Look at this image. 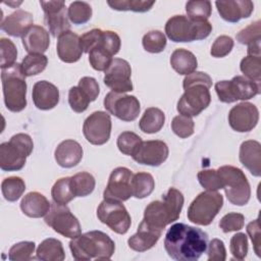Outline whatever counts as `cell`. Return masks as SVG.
Returning <instances> with one entry per match:
<instances>
[{
  "label": "cell",
  "mask_w": 261,
  "mask_h": 261,
  "mask_svg": "<svg viewBox=\"0 0 261 261\" xmlns=\"http://www.w3.org/2000/svg\"><path fill=\"white\" fill-rule=\"evenodd\" d=\"M129 63L122 58H114L105 70L104 84L115 93H126L134 89Z\"/></svg>",
  "instance_id": "cell-16"
},
{
  "label": "cell",
  "mask_w": 261,
  "mask_h": 261,
  "mask_svg": "<svg viewBox=\"0 0 261 261\" xmlns=\"http://www.w3.org/2000/svg\"><path fill=\"white\" fill-rule=\"evenodd\" d=\"M245 217L241 213L230 212L225 214L219 221V227L225 233L230 231H237L244 227Z\"/></svg>",
  "instance_id": "cell-50"
},
{
  "label": "cell",
  "mask_w": 261,
  "mask_h": 261,
  "mask_svg": "<svg viewBox=\"0 0 261 261\" xmlns=\"http://www.w3.org/2000/svg\"><path fill=\"white\" fill-rule=\"evenodd\" d=\"M142 139L140 136L133 132H123L117 138V147L118 150L124 154L133 156L138 150L139 146L142 143Z\"/></svg>",
  "instance_id": "cell-43"
},
{
  "label": "cell",
  "mask_w": 261,
  "mask_h": 261,
  "mask_svg": "<svg viewBox=\"0 0 261 261\" xmlns=\"http://www.w3.org/2000/svg\"><path fill=\"white\" fill-rule=\"evenodd\" d=\"M32 97L38 109L50 110L59 102V90L55 85L47 81H40L34 85Z\"/></svg>",
  "instance_id": "cell-22"
},
{
  "label": "cell",
  "mask_w": 261,
  "mask_h": 261,
  "mask_svg": "<svg viewBox=\"0 0 261 261\" xmlns=\"http://www.w3.org/2000/svg\"><path fill=\"white\" fill-rule=\"evenodd\" d=\"M34 242H19L14 244L8 252V258L11 261H28L35 259L33 253L35 252Z\"/></svg>",
  "instance_id": "cell-44"
},
{
  "label": "cell",
  "mask_w": 261,
  "mask_h": 261,
  "mask_svg": "<svg viewBox=\"0 0 261 261\" xmlns=\"http://www.w3.org/2000/svg\"><path fill=\"white\" fill-rule=\"evenodd\" d=\"M22 45L29 54H43L50 45L49 33L41 25L33 24L21 37Z\"/></svg>",
  "instance_id": "cell-25"
},
{
  "label": "cell",
  "mask_w": 261,
  "mask_h": 261,
  "mask_svg": "<svg viewBox=\"0 0 261 261\" xmlns=\"http://www.w3.org/2000/svg\"><path fill=\"white\" fill-rule=\"evenodd\" d=\"M221 178L227 200L237 206L248 204L251 197V188L247 176L242 169L232 165H223L217 169Z\"/></svg>",
  "instance_id": "cell-7"
},
{
  "label": "cell",
  "mask_w": 261,
  "mask_h": 261,
  "mask_svg": "<svg viewBox=\"0 0 261 261\" xmlns=\"http://www.w3.org/2000/svg\"><path fill=\"white\" fill-rule=\"evenodd\" d=\"M161 233V229L154 228L142 220L137 232L127 240L128 247L136 252H145L150 250L156 245Z\"/></svg>",
  "instance_id": "cell-23"
},
{
  "label": "cell",
  "mask_w": 261,
  "mask_h": 261,
  "mask_svg": "<svg viewBox=\"0 0 261 261\" xmlns=\"http://www.w3.org/2000/svg\"><path fill=\"white\" fill-rule=\"evenodd\" d=\"M241 163L254 175H261V145L255 140H248L240 147Z\"/></svg>",
  "instance_id": "cell-27"
},
{
  "label": "cell",
  "mask_w": 261,
  "mask_h": 261,
  "mask_svg": "<svg viewBox=\"0 0 261 261\" xmlns=\"http://www.w3.org/2000/svg\"><path fill=\"white\" fill-rule=\"evenodd\" d=\"M195 122L192 117L182 114L176 115L171 121L172 132L179 138L186 139L194 134Z\"/></svg>",
  "instance_id": "cell-45"
},
{
  "label": "cell",
  "mask_w": 261,
  "mask_h": 261,
  "mask_svg": "<svg viewBox=\"0 0 261 261\" xmlns=\"http://www.w3.org/2000/svg\"><path fill=\"white\" fill-rule=\"evenodd\" d=\"M34 143L27 134H16L0 145V168L4 171L20 170L33 151Z\"/></svg>",
  "instance_id": "cell-6"
},
{
  "label": "cell",
  "mask_w": 261,
  "mask_h": 261,
  "mask_svg": "<svg viewBox=\"0 0 261 261\" xmlns=\"http://www.w3.org/2000/svg\"><path fill=\"white\" fill-rule=\"evenodd\" d=\"M168 147L165 142L151 140L142 142L136 153L132 156L139 164L149 166H160L168 157Z\"/></svg>",
  "instance_id": "cell-19"
},
{
  "label": "cell",
  "mask_w": 261,
  "mask_h": 261,
  "mask_svg": "<svg viewBox=\"0 0 261 261\" xmlns=\"http://www.w3.org/2000/svg\"><path fill=\"white\" fill-rule=\"evenodd\" d=\"M215 5L220 16L228 22H238L242 18H248L254 10V4L250 0L216 1Z\"/></svg>",
  "instance_id": "cell-21"
},
{
  "label": "cell",
  "mask_w": 261,
  "mask_h": 261,
  "mask_svg": "<svg viewBox=\"0 0 261 261\" xmlns=\"http://www.w3.org/2000/svg\"><path fill=\"white\" fill-rule=\"evenodd\" d=\"M230 253L237 260H244L248 254V238L243 232L233 234L230 239Z\"/></svg>",
  "instance_id": "cell-51"
},
{
  "label": "cell",
  "mask_w": 261,
  "mask_h": 261,
  "mask_svg": "<svg viewBox=\"0 0 261 261\" xmlns=\"http://www.w3.org/2000/svg\"><path fill=\"white\" fill-rule=\"evenodd\" d=\"M247 232L251 238V241L254 246V251L258 257L261 256V233H260V225H259V218L251 221L247 225Z\"/></svg>",
  "instance_id": "cell-58"
},
{
  "label": "cell",
  "mask_w": 261,
  "mask_h": 261,
  "mask_svg": "<svg viewBox=\"0 0 261 261\" xmlns=\"http://www.w3.org/2000/svg\"><path fill=\"white\" fill-rule=\"evenodd\" d=\"M51 208L48 199L38 192L28 193L20 202V209L23 214L32 218H40L46 216Z\"/></svg>",
  "instance_id": "cell-28"
},
{
  "label": "cell",
  "mask_w": 261,
  "mask_h": 261,
  "mask_svg": "<svg viewBox=\"0 0 261 261\" xmlns=\"http://www.w3.org/2000/svg\"><path fill=\"white\" fill-rule=\"evenodd\" d=\"M69 249L77 261L109 260L115 251V244L107 233L91 230L71 239Z\"/></svg>",
  "instance_id": "cell-2"
},
{
  "label": "cell",
  "mask_w": 261,
  "mask_h": 261,
  "mask_svg": "<svg viewBox=\"0 0 261 261\" xmlns=\"http://www.w3.org/2000/svg\"><path fill=\"white\" fill-rule=\"evenodd\" d=\"M111 118L105 111H95L86 118L83 125V134L92 145H104L111 134Z\"/></svg>",
  "instance_id": "cell-14"
},
{
  "label": "cell",
  "mask_w": 261,
  "mask_h": 261,
  "mask_svg": "<svg viewBox=\"0 0 261 261\" xmlns=\"http://www.w3.org/2000/svg\"><path fill=\"white\" fill-rule=\"evenodd\" d=\"M200 185L207 191H217L223 188L221 178L215 169H204L197 174Z\"/></svg>",
  "instance_id": "cell-46"
},
{
  "label": "cell",
  "mask_w": 261,
  "mask_h": 261,
  "mask_svg": "<svg viewBox=\"0 0 261 261\" xmlns=\"http://www.w3.org/2000/svg\"><path fill=\"white\" fill-rule=\"evenodd\" d=\"M4 103L8 110L20 112L27 106L25 75L19 63L1 69Z\"/></svg>",
  "instance_id": "cell-4"
},
{
  "label": "cell",
  "mask_w": 261,
  "mask_h": 261,
  "mask_svg": "<svg viewBox=\"0 0 261 261\" xmlns=\"http://www.w3.org/2000/svg\"><path fill=\"white\" fill-rule=\"evenodd\" d=\"M82 91L88 96L91 102L95 101L99 95L100 89L97 81L94 77L91 76H84L80 80L79 85H77Z\"/></svg>",
  "instance_id": "cell-57"
},
{
  "label": "cell",
  "mask_w": 261,
  "mask_h": 261,
  "mask_svg": "<svg viewBox=\"0 0 261 261\" xmlns=\"http://www.w3.org/2000/svg\"><path fill=\"white\" fill-rule=\"evenodd\" d=\"M103 31L100 29H93L87 33H85L81 37V44L83 51L85 53H89L93 48H95L102 39Z\"/></svg>",
  "instance_id": "cell-53"
},
{
  "label": "cell",
  "mask_w": 261,
  "mask_h": 261,
  "mask_svg": "<svg viewBox=\"0 0 261 261\" xmlns=\"http://www.w3.org/2000/svg\"><path fill=\"white\" fill-rule=\"evenodd\" d=\"M170 65L177 73L188 75L197 69L198 61L191 51L178 48L170 56Z\"/></svg>",
  "instance_id": "cell-29"
},
{
  "label": "cell",
  "mask_w": 261,
  "mask_h": 261,
  "mask_svg": "<svg viewBox=\"0 0 261 261\" xmlns=\"http://www.w3.org/2000/svg\"><path fill=\"white\" fill-rule=\"evenodd\" d=\"M133 172L126 167H116L110 173L107 186L104 190V199L126 201L133 197Z\"/></svg>",
  "instance_id": "cell-15"
},
{
  "label": "cell",
  "mask_w": 261,
  "mask_h": 261,
  "mask_svg": "<svg viewBox=\"0 0 261 261\" xmlns=\"http://www.w3.org/2000/svg\"><path fill=\"white\" fill-rule=\"evenodd\" d=\"M165 115L162 110L156 107H149L145 110L139 121L140 129L145 134L158 133L164 125Z\"/></svg>",
  "instance_id": "cell-31"
},
{
  "label": "cell",
  "mask_w": 261,
  "mask_h": 261,
  "mask_svg": "<svg viewBox=\"0 0 261 261\" xmlns=\"http://www.w3.org/2000/svg\"><path fill=\"white\" fill-rule=\"evenodd\" d=\"M211 2L207 0L188 1L186 4V12L188 17L195 21H204L211 15Z\"/></svg>",
  "instance_id": "cell-38"
},
{
  "label": "cell",
  "mask_w": 261,
  "mask_h": 261,
  "mask_svg": "<svg viewBox=\"0 0 261 261\" xmlns=\"http://www.w3.org/2000/svg\"><path fill=\"white\" fill-rule=\"evenodd\" d=\"M211 102L209 88L204 85H193L185 89L177 102L176 109L179 114L186 116H197L206 109Z\"/></svg>",
  "instance_id": "cell-13"
},
{
  "label": "cell",
  "mask_w": 261,
  "mask_h": 261,
  "mask_svg": "<svg viewBox=\"0 0 261 261\" xmlns=\"http://www.w3.org/2000/svg\"><path fill=\"white\" fill-rule=\"evenodd\" d=\"M45 222L55 232L65 238L73 239L82 232L77 218L70 212L66 205L53 202L49 212L45 216Z\"/></svg>",
  "instance_id": "cell-11"
},
{
  "label": "cell",
  "mask_w": 261,
  "mask_h": 261,
  "mask_svg": "<svg viewBox=\"0 0 261 261\" xmlns=\"http://www.w3.org/2000/svg\"><path fill=\"white\" fill-rule=\"evenodd\" d=\"M48 64V58L44 54H28L21 61V69L25 76L37 75L44 71Z\"/></svg>",
  "instance_id": "cell-37"
},
{
  "label": "cell",
  "mask_w": 261,
  "mask_h": 261,
  "mask_svg": "<svg viewBox=\"0 0 261 261\" xmlns=\"http://www.w3.org/2000/svg\"><path fill=\"white\" fill-rule=\"evenodd\" d=\"M107 4L114 10L118 11H135V12H146L152 8L155 4L154 1L144 0H117L108 1Z\"/></svg>",
  "instance_id": "cell-41"
},
{
  "label": "cell",
  "mask_w": 261,
  "mask_h": 261,
  "mask_svg": "<svg viewBox=\"0 0 261 261\" xmlns=\"http://www.w3.org/2000/svg\"><path fill=\"white\" fill-rule=\"evenodd\" d=\"M260 42L261 41H257L254 42L250 45H248V55H252V56H261L260 54Z\"/></svg>",
  "instance_id": "cell-59"
},
{
  "label": "cell",
  "mask_w": 261,
  "mask_h": 261,
  "mask_svg": "<svg viewBox=\"0 0 261 261\" xmlns=\"http://www.w3.org/2000/svg\"><path fill=\"white\" fill-rule=\"evenodd\" d=\"M88 54L90 64L95 70L105 71L112 62V55L102 46V39L101 42L95 48H93Z\"/></svg>",
  "instance_id": "cell-39"
},
{
  "label": "cell",
  "mask_w": 261,
  "mask_h": 261,
  "mask_svg": "<svg viewBox=\"0 0 261 261\" xmlns=\"http://www.w3.org/2000/svg\"><path fill=\"white\" fill-rule=\"evenodd\" d=\"M98 219L116 233L124 234L130 227L132 219L120 201L104 199L97 208Z\"/></svg>",
  "instance_id": "cell-10"
},
{
  "label": "cell",
  "mask_w": 261,
  "mask_h": 261,
  "mask_svg": "<svg viewBox=\"0 0 261 261\" xmlns=\"http://www.w3.org/2000/svg\"><path fill=\"white\" fill-rule=\"evenodd\" d=\"M44 11V20L53 37L70 31V23L63 1H40Z\"/></svg>",
  "instance_id": "cell-17"
},
{
  "label": "cell",
  "mask_w": 261,
  "mask_h": 261,
  "mask_svg": "<svg viewBox=\"0 0 261 261\" xmlns=\"http://www.w3.org/2000/svg\"><path fill=\"white\" fill-rule=\"evenodd\" d=\"M211 32L212 24L208 20L195 21L186 15H174L165 24L167 38L175 43L204 40Z\"/></svg>",
  "instance_id": "cell-5"
},
{
  "label": "cell",
  "mask_w": 261,
  "mask_h": 261,
  "mask_svg": "<svg viewBox=\"0 0 261 261\" xmlns=\"http://www.w3.org/2000/svg\"><path fill=\"white\" fill-rule=\"evenodd\" d=\"M104 107L110 114L122 121H134L141 110L140 102L135 96L112 91L105 96Z\"/></svg>",
  "instance_id": "cell-12"
},
{
  "label": "cell",
  "mask_w": 261,
  "mask_h": 261,
  "mask_svg": "<svg viewBox=\"0 0 261 261\" xmlns=\"http://www.w3.org/2000/svg\"><path fill=\"white\" fill-rule=\"evenodd\" d=\"M193 85H204L207 88H210L212 86V80L209 74L203 71H194L188 75L182 81V87L184 89H187L188 87H191Z\"/></svg>",
  "instance_id": "cell-56"
},
{
  "label": "cell",
  "mask_w": 261,
  "mask_h": 261,
  "mask_svg": "<svg viewBox=\"0 0 261 261\" xmlns=\"http://www.w3.org/2000/svg\"><path fill=\"white\" fill-rule=\"evenodd\" d=\"M25 191V182L19 176L6 177L1 182V192L5 200L9 202L17 201Z\"/></svg>",
  "instance_id": "cell-34"
},
{
  "label": "cell",
  "mask_w": 261,
  "mask_h": 261,
  "mask_svg": "<svg viewBox=\"0 0 261 261\" xmlns=\"http://www.w3.org/2000/svg\"><path fill=\"white\" fill-rule=\"evenodd\" d=\"M223 205V197L217 191L200 193L190 204L188 219L198 225H209Z\"/></svg>",
  "instance_id": "cell-8"
},
{
  "label": "cell",
  "mask_w": 261,
  "mask_h": 261,
  "mask_svg": "<svg viewBox=\"0 0 261 261\" xmlns=\"http://www.w3.org/2000/svg\"><path fill=\"white\" fill-rule=\"evenodd\" d=\"M133 196L137 199H144L152 194L155 181L152 174L148 172H138L134 174L132 180Z\"/></svg>",
  "instance_id": "cell-33"
},
{
  "label": "cell",
  "mask_w": 261,
  "mask_h": 261,
  "mask_svg": "<svg viewBox=\"0 0 261 261\" xmlns=\"http://www.w3.org/2000/svg\"><path fill=\"white\" fill-rule=\"evenodd\" d=\"M102 46L113 56L119 52L121 41L119 36L113 31H103Z\"/></svg>",
  "instance_id": "cell-55"
},
{
  "label": "cell",
  "mask_w": 261,
  "mask_h": 261,
  "mask_svg": "<svg viewBox=\"0 0 261 261\" xmlns=\"http://www.w3.org/2000/svg\"><path fill=\"white\" fill-rule=\"evenodd\" d=\"M240 69L251 81L261 82V56L248 55L241 60Z\"/></svg>",
  "instance_id": "cell-40"
},
{
  "label": "cell",
  "mask_w": 261,
  "mask_h": 261,
  "mask_svg": "<svg viewBox=\"0 0 261 261\" xmlns=\"http://www.w3.org/2000/svg\"><path fill=\"white\" fill-rule=\"evenodd\" d=\"M96 186L94 176L87 172L82 171L70 176V187L75 197H86L93 193Z\"/></svg>",
  "instance_id": "cell-32"
},
{
  "label": "cell",
  "mask_w": 261,
  "mask_h": 261,
  "mask_svg": "<svg viewBox=\"0 0 261 261\" xmlns=\"http://www.w3.org/2000/svg\"><path fill=\"white\" fill-rule=\"evenodd\" d=\"M184 201L181 192L170 188L162 196V201H152L145 208L143 221L154 228L163 230L166 225L178 219Z\"/></svg>",
  "instance_id": "cell-3"
},
{
  "label": "cell",
  "mask_w": 261,
  "mask_h": 261,
  "mask_svg": "<svg viewBox=\"0 0 261 261\" xmlns=\"http://www.w3.org/2000/svg\"><path fill=\"white\" fill-rule=\"evenodd\" d=\"M56 51L59 59L65 63H73L80 60L83 54L81 37L71 31H67L58 37Z\"/></svg>",
  "instance_id": "cell-20"
},
{
  "label": "cell",
  "mask_w": 261,
  "mask_h": 261,
  "mask_svg": "<svg viewBox=\"0 0 261 261\" xmlns=\"http://www.w3.org/2000/svg\"><path fill=\"white\" fill-rule=\"evenodd\" d=\"M36 258L42 261H62L65 253L62 243L54 238L44 240L37 248Z\"/></svg>",
  "instance_id": "cell-30"
},
{
  "label": "cell",
  "mask_w": 261,
  "mask_h": 261,
  "mask_svg": "<svg viewBox=\"0 0 261 261\" xmlns=\"http://www.w3.org/2000/svg\"><path fill=\"white\" fill-rule=\"evenodd\" d=\"M207 247V255L209 261H224L226 259V250L221 240L213 239Z\"/></svg>",
  "instance_id": "cell-54"
},
{
  "label": "cell",
  "mask_w": 261,
  "mask_h": 261,
  "mask_svg": "<svg viewBox=\"0 0 261 261\" xmlns=\"http://www.w3.org/2000/svg\"><path fill=\"white\" fill-rule=\"evenodd\" d=\"M237 41L244 45H250L254 42L261 41V21L256 20L245 29L241 30L237 36Z\"/></svg>",
  "instance_id": "cell-49"
},
{
  "label": "cell",
  "mask_w": 261,
  "mask_h": 261,
  "mask_svg": "<svg viewBox=\"0 0 261 261\" xmlns=\"http://www.w3.org/2000/svg\"><path fill=\"white\" fill-rule=\"evenodd\" d=\"M0 54H1V69L10 67L15 63L17 58V49L14 43L6 38L0 39Z\"/></svg>",
  "instance_id": "cell-47"
},
{
  "label": "cell",
  "mask_w": 261,
  "mask_h": 261,
  "mask_svg": "<svg viewBox=\"0 0 261 261\" xmlns=\"http://www.w3.org/2000/svg\"><path fill=\"white\" fill-rule=\"evenodd\" d=\"M92 7L85 1H73L67 8L68 19L73 24H83L88 22L92 17Z\"/></svg>",
  "instance_id": "cell-35"
},
{
  "label": "cell",
  "mask_w": 261,
  "mask_h": 261,
  "mask_svg": "<svg viewBox=\"0 0 261 261\" xmlns=\"http://www.w3.org/2000/svg\"><path fill=\"white\" fill-rule=\"evenodd\" d=\"M260 83L251 81L244 75H237L230 81H220L215 84L218 99L223 103L252 99L260 94Z\"/></svg>",
  "instance_id": "cell-9"
},
{
  "label": "cell",
  "mask_w": 261,
  "mask_h": 261,
  "mask_svg": "<svg viewBox=\"0 0 261 261\" xmlns=\"http://www.w3.org/2000/svg\"><path fill=\"white\" fill-rule=\"evenodd\" d=\"M142 44L147 52L160 53L166 47V37L161 31H150L144 35Z\"/></svg>",
  "instance_id": "cell-42"
},
{
  "label": "cell",
  "mask_w": 261,
  "mask_h": 261,
  "mask_svg": "<svg viewBox=\"0 0 261 261\" xmlns=\"http://www.w3.org/2000/svg\"><path fill=\"white\" fill-rule=\"evenodd\" d=\"M258 108L250 102H242L233 106L228 112V123L238 133L252 130L258 123Z\"/></svg>",
  "instance_id": "cell-18"
},
{
  "label": "cell",
  "mask_w": 261,
  "mask_h": 261,
  "mask_svg": "<svg viewBox=\"0 0 261 261\" xmlns=\"http://www.w3.org/2000/svg\"><path fill=\"white\" fill-rule=\"evenodd\" d=\"M33 14L29 11L17 9L1 20V30L12 37H22L33 25Z\"/></svg>",
  "instance_id": "cell-24"
},
{
  "label": "cell",
  "mask_w": 261,
  "mask_h": 261,
  "mask_svg": "<svg viewBox=\"0 0 261 261\" xmlns=\"http://www.w3.org/2000/svg\"><path fill=\"white\" fill-rule=\"evenodd\" d=\"M233 48V40L225 35L219 36L212 44L210 54L215 58H221L230 53Z\"/></svg>",
  "instance_id": "cell-52"
},
{
  "label": "cell",
  "mask_w": 261,
  "mask_h": 261,
  "mask_svg": "<svg viewBox=\"0 0 261 261\" xmlns=\"http://www.w3.org/2000/svg\"><path fill=\"white\" fill-rule=\"evenodd\" d=\"M90 102L91 101L88 98V96L82 91V89L79 86L70 88L68 92V103L70 108L74 112L82 113L86 111Z\"/></svg>",
  "instance_id": "cell-48"
},
{
  "label": "cell",
  "mask_w": 261,
  "mask_h": 261,
  "mask_svg": "<svg viewBox=\"0 0 261 261\" xmlns=\"http://www.w3.org/2000/svg\"><path fill=\"white\" fill-rule=\"evenodd\" d=\"M51 196L53 202L61 205H66L75 197L70 187V177L59 178L52 187Z\"/></svg>",
  "instance_id": "cell-36"
},
{
  "label": "cell",
  "mask_w": 261,
  "mask_h": 261,
  "mask_svg": "<svg viewBox=\"0 0 261 261\" xmlns=\"http://www.w3.org/2000/svg\"><path fill=\"white\" fill-rule=\"evenodd\" d=\"M207 246V232L180 222L172 224L164 239L166 253L176 261H196L206 252Z\"/></svg>",
  "instance_id": "cell-1"
},
{
  "label": "cell",
  "mask_w": 261,
  "mask_h": 261,
  "mask_svg": "<svg viewBox=\"0 0 261 261\" xmlns=\"http://www.w3.org/2000/svg\"><path fill=\"white\" fill-rule=\"evenodd\" d=\"M83 148L74 140L62 141L54 152V157L59 166L71 168L76 166L83 158Z\"/></svg>",
  "instance_id": "cell-26"
}]
</instances>
